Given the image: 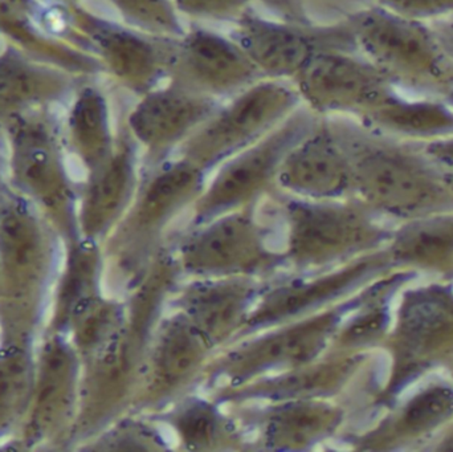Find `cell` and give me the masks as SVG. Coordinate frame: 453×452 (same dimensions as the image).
Returning <instances> with one entry per match:
<instances>
[{
  "label": "cell",
  "mask_w": 453,
  "mask_h": 452,
  "mask_svg": "<svg viewBox=\"0 0 453 452\" xmlns=\"http://www.w3.org/2000/svg\"><path fill=\"white\" fill-rule=\"evenodd\" d=\"M345 21L357 52L396 89L439 97L453 89V63L430 24L396 15L375 3L351 11Z\"/></svg>",
  "instance_id": "1"
},
{
  "label": "cell",
  "mask_w": 453,
  "mask_h": 452,
  "mask_svg": "<svg viewBox=\"0 0 453 452\" xmlns=\"http://www.w3.org/2000/svg\"><path fill=\"white\" fill-rule=\"evenodd\" d=\"M326 119L348 154L353 191L365 201L403 214L439 198L441 180L420 151L407 150L351 117Z\"/></svg>",
  "instance_id": "2"
},
{
  "label": "cell",
  "mask_w": 453,
  "mask_h": 452,
  "mask_svg": "<svg viewBox=\"0 0 453 452\" xmlns=\"http://www.w3.org/2000/svg\"><path fill=\"white\" fill-rule=\"evenodd\" d=\"M301 105L292 81L263 77L222 101L180 146V157L209 172L265 137Z\"/></svg>",
  "instance_id": "3"
},
{
  "label": "cell",
  "mask_w": 453,
  "mask_h": 452,
  "mask_svg": "<svg viewBox=\"0 0 453 452\" xmlns=\"http://www.w3.org/2000/svg\"><path fill=\"white\" fill-rule=\"evenodd\" d=\"M175 264L193 279H257L287 260L269 247L250 204L193 226L178 244Z\"/></svg>",
  "instance_id": "4"
},
{
  "label": "cell",
  "mask_w": 453,
  "mask_h": 452,
  "mask_svg": "<svg viewBox=\"0 0 453 452\" xmlns=\"http://www.w3.org/2000/svg\"><path fill=\"white\" fill-rule=\"evenodd\" d=\"M319 114L301 105L265 137L229 157L217 167L196 202L193 226L256 203L272 186L290 148L319 122Z\"/></svg>",
  "instance_id": "5"
},
{
  "label": "cell",
  "mask_w": 453,
  "mask_h": 452,
  "mask_svg": "<svg viewBox=\"0 0 453 452\" xmlns=\"http://www.w3.org/2000/svg\"><path fill=\"white\" fill-rule=\"evenodd\" d=\"M284 257L300 272L324 270L369 246L375 230L354 207L287 195Z\"/></svg>",
  "instance_id": "6"
},
{
  "label": "cell",
  "mask_w": 453,
  "mask_h": 452,
  "mask_svg": "<svg viewBox=\"0 0 453 452\" xmlns=\"http://www.w3.org/2000/svg\"><path fill=\"white\" fill-rule=\"evenodd\" d=\"M342 308L273 326L272 332L232 348L210 366L212 377L228 382V389L308 365L324 355L340 328Z\"/></svg>",
  "instance_id": "7"
},
{
  "label": "cell",
  "mask_w": 453,
  "mask_h": 452,
  "mask_svg": "<svg viewBox=\"0 0 453 452\" xmlns=\"http://www.w3.org/2000/svg\"><path fill=\"white\" fill-rule=\"evenodd\" d=\"M229 34L264 77L289 81L324 50H357L345 18L301 23L250 12L234 21Z\"/></svg>",
  "instance_id": "8"
},
{
  "label": "cell",
  "mask_w": 453,
  "mask_h": 452,
  "mask_svg": "<svg viewBox=\"0 0 453 452\" xmlns=\"http://www.w3.org/2000/svg\"><path fill=\"white\" fill-rule=\"evenodd\" d=\"M55 244L32 204L8 202L0 207V271L15 321L34 320L35 310L55 268Z\"/></svg>",
  "instance_id": "9"
},
{
  "label": "cell",
  "mask_w": 453,
  "mask_h": 452,
  "mask_svg": "<svg viewBox=\"0 0 453 452\" xmlns=\"http://www.w3.org/2000/svg\"><path fill=\"white\" fill-rule=\"evenodd\" d=\"M207 172L183 157L146 167L132 204L117 231V246L138 265L162 231L188 204L198 201Z\"/></svg>",
  "instance_id": "10"
},
{
  "label": "cell",
  "mask_w": 453,
  "mask_h": 452,
  "mask_svg": "<svg viewBox=\"0 0 453 452\" xmlns=\"http://www.w3.org/2000/svg\"><path fill=\"white\" fill-rule=\"evenodd\" d=\"M292 82L303 105L321 117L361 119L398 90L353 50L319 53Z\"/></svg>",
  "instance_id": "11"
},
{
  "label": "cell",
  "mask_w": 453,
  "mask_h": 452,
  "mask_svg": "<svg viewBox=\"0 0 453 452\" xmlns=\"http://www.w3.org/2000/svg\"><path fill=\"white\" fill-rule=\"evenodd\" d=\"M166 74L167 81L218 101L264 77L231 34L204 27L169 40Z\"/></svg>",
  "instance_id": "12"
},
{
  "label": "cell",
  "mask_w": 453,
  "mask_h": 452,
  "mask_svg": "<svg viewBox=\"0 0 453 452\" xmlns=\"http://www.w3.org/2000/svg\"><path fill=\"white\" fill-rule=\"evenodd\" d=\"M220 103L167 80L140 96L125 126L142 151L145 167L172 158Z\"/></svg>",
  "instance_id": "13"
},
{
  "label": "cell",
  "mask_w": 453,
  "mask_h": 452,
  "mask_svg": "<svg viewBox=\"0 0 453 452\" xmlns=\"http://www.w3.org/2000/svg\"><path fill=\"white\" fill-rule=\"evenodd\" d=\"M76 23L104 71L138 97L167 80L169 40L77 11Z\"/></svg>",
  "instance_id": "14"
},
{
  "label": "cell",
  "mask_w": 453,
  "mask_h": 452,
  "mask_svg": "<svg viewBox=\"0 0 453 452\" xmlns=\"http://www.w3.org/2000/svg\"><path fill=\"white\" fill-rule=\"evenodd\" d=\"M212 350L182 313L175 312L162 320L153 331L141 368L140 403H161L182 392L206 371L207 357Z\"/></svg>",
  "instance_id": "15"
},
{
  "label": "cell",
  "mask_w": 453,
  "mask_h": 452,
  "mask_svg": "<svg viewBox=\"0 0 453 452\" xmlns=\"http://www.w3.org/2000/svg\"><path fill=\"white\" fill-rule=\"evenodd\" d=\"M276 186L285 195L311 201H335L353 191L348 154L326 117L285 154Z\"/></svg>",
  "instance_id": "16"
},
{
  "label": "cell",
  "mask_w": 453,
  "mask_h": 452,
  "mask_svg": "<svg viewBox=\"0 0 453 452\" xmlns=\"http://www.w3.org/2000/svg\"><path fill=\"white\" fill-rule=\"evenodd\" d=\"M12 142L11 166L19 188L42 207L56 225L72 234L73 191L52 138L42 127L20 125Z\"/></svg>",
  "instance_id": "17"
},
{
  "label": "cell",
  "mask_w": 453,
  "mask_h": 452,
  "mask_svg": "<svg viewBox=\"0 0 453 452\" xmlns=\"http://www.w3.org/2000/svg\"><path fill=\"white\" fill-rule=\"evenodd\" d=\"M263 287L253 278L194 279L175 307L215 350L242 334Z\"/></svg>",
  "instance_id": "18"
},
{
  "label": "cell",
  "mask_w": 453,
  "mask_h": 452,
  "mask_svg": "<svg viewBox=\"0 0 453 452\" xmlns=\"http://www.w3.org/2000/svg\"><path fill=\"white\" fill-rule=\"evenodd\" d=\"M369 271L370 264L364 263L335 272L311 271L264 286L240 336L321 312L330 302L359 283Z\"/></svg>",
  "instance_id": "19"
},
{
  "label": "cell",
  "mask_w": 453,
  "mask_h": 452,
  "mask_svg": "<svg viewBox=\"0 0 453 452\" xmlns=\"http://www.w3.org/2000/svg\"><path fill=\"white\" fill-rule=\"evenodd\" d=\"M138 183V148L124 125L113 153L89 174L79 219L85 238L96 241L119 222L132 204Z\"/></svg>",
  "instance_id": "20"
},
{
  "label": "cell",
  "mask_w": 453,
  "mask_h": 452,
  "mask_svg": "<svg viewBox=\"0 0 453 452\" xmlns=\"http://www.w3.org/2000/svg\"><path fill=\"white\" fill-rule=\"evenodd\" d=\"M79 360L76 349L63 337L50 339L40 353L31 401L29 433L52 437L64 426L76 400Z\"/></svg>",
  "instance_id": "21"
},
{
  "label": "cell",
  "mask_w": 453,
  "mask_h": 452,
  "mask_svg": "<svg viewBox=\"0 0 453 452\" xmlns=\"http://www.w3.org/2000/svg\"><path fill=\"white\" fill-rule=\"evenodd\" d=\"M252 421L264 448L300 451L332 435L340 424V413L319 398H303L272 402L258 410Z\"/></svg>",
  "instance_id": "22"
},
{
  "label": "cell",
  "mask_w": 453,
  "mask_h": 452,
  "mask_svg": "<svg viewBox=\"0 0 453 452\" xmlns=\"http://www.w3.org/2000/svg\"><path fill=\"white\" fill-rule=\"evenodd\" d=\"M358 119L393 138L431 141L453 134L452 106L439 96L395 90Z\"/></svg>",
  "instance_id": "23"
},
{
  "label": "cell",
  "mask_w": 453,
  "mask_h": 452,
  "mask_svg": "<svg viewBox=\"0 0 453 452\" xmlns=\"http://www.w3.org/2000/svg\"><path fill=\"white\" fill-rule=\"evenodd\" d=\"M180 15L199 21H234L250 12L301 23H332L359 0H174Z\"/></svg>",
  "instance_id": "24"
},
{
  "label": "cell",
  "mask_w": 453,
  "mask_h": 452,
  "mask_svg": "<svg viewBox=\"0 0 453 452\" xmlns=\"http://www.w3.org/2000/svg\"><path fill=\"white\" fill-rule=\"evenodd\" d=\"M69 142L89 174L113 153L117 135L111 130V111L106 96L87 85L77 93L68 117Z\"/></svg>",
  "instance_id": "25"
},
{
  "label": "cell",
  "mask_w": 453,
  "mask_h": 452,
  "mask_svg": "<svg viewBox=\"0 0 453 452\" xmlns=\"http://www.w3.org/2000/svg\"><path fill=\"white\" fill-rule=\"evenodd\" d=\"M165 421L188 450H219L237 440L231 419L204 398H183L167 411Z\"/></svg>",
  "instance_id": "26"
},
{
  "label": "cell",
  "mask_w": 453,
  "mask_h": 452,
  "mask_svg": "<svg viewBox=\"0 0 453 452\" xmlns=\"http://www.w3.org/2000/svg\"><path fill=\"white\" fill-rule=\"evenodd\" d=\"M68 77L18 55L0 56V103L29 106L58 98L69 89Z\"/></svg>",
  "instance_id": "27"
},
{
  "label": "cell",
  "mask_w": 453,
  "mask_h": 452,
  "mask_svg": "<svg viewBox=\"0 0 453 452\" xmlns=\"http://www.w3.org/2000/svg\"><path fill=\"white\" fill-rule=\"evenodd\" d=\"M36 364L23 340H11L0 350V435L31 408Z\"/></svg>",
  "instance_id": "28"
},
{
  "label": "cell",
  "mask_w": 453,
  "mask_h": 452,
  "mask_svg": "<svg viewBox=\"0 0 453 452\" xmlns=\"http://www.w3.org/2000/svg\"><path fill=\"white\" fill-rule=\"evenodd\" d=\"M453 332V303L444 295L425 292L415 295L401 315V337L412 353H425L438 347Z\"/></svg>",
  "instance_id": "29"
},
{
  "label": "cell",
  "mask_w": 453,
  "mask_h": 452,
  "mask_svg": "<svg viewBox=\"0 0 453 452\" xmlns=\"http://www.w3.org/2000/svg\"><path fill=\"white\" fill-rule=\"evenodd\" d=\"M92 239L76 243L66 263L56 304V328L63 332L68 321L98 294L100 257Z\"/></svg>",
  "instance_id": "30"
},
{
  "label": "cell",
  "mask_w": 453,
  "mask_h": 452,
  "mask_svg": "<svg viewBox=\"0 0 453 452\" xmlns=\"http://www.w3.org/2000/svg\"><path fill=\"white\" fill-rule=\"evenodd\" d=\"M395 252L402 259L439 264L453 257V218L423 220L403 231Z\"/></svg>",
  "instance_id": "31"
},
{
  "label": "cell",
  "mask_w": 453,
  "mask_h": 452,
  "mask_svg": "<svg viewBox=\"0 0 453 452\" xmlns=\"http://www.w3.org/2000/svg\"><path fill=\"white\" fill-rule=\"evenodd\" d=\"M124 23L145 34L174 39L186 31L174 0H106Z\"/></svg>",
  "instance_id": "32"
},
{
  "label": "cell",
  "mask_w": 453,
  "mask_h": 452,
  "mask_svg": "<svg viewBox=\"0 0 453 452\" xmlns=\"http://www.w3.org/2000/svg\"><path fill=\"white\" fill-rule=\"evenodd\" d=\"M453 414L452 387H428L410 401L402 414V429L411 434L430 432Z\"/></svg>",
  "instance_id": "33"
},
{
  "label": "cell",
  "mask_w": 453,
  "mask_h": 452,
  "mask_svg": "<svg viewBox=\"0 0 453 452\" xmlns=\"http://www.w3.org/2000/svg\"><path fill=\"white\" fill-rule=\"evenodd\" d=\"M374 3L396 15L423 23L453 16V0H374Z\"/></svg>",
  "instance_id": "34"
},
{
  "label": "cell",
  "mask_w": 453,
  "mask_h": 452,
  "mask_svg": "<svg viewBox=\"0 0 453 452\" xmlns=\"http://www.w3.org/2000/svg\"><path fill=\"white\" fill-rule=\"evenodd\" d=\"M420 153L430 161V164L447 170L449 174H453V134L426 141L420 146Z\"/></svg>",
  "instance_id": "35"
},
{
  "label": "cell",
  "mask_w": 453,
  "mask_h": 452,
  "mask_svg": "<svg viewBox=\"0 0 453 452\" xmlns=\"http://www.w3.org/2000/svg\"><path fill=\"white\" fill-rule=\"evenodd\" d=\"M431 29L435 34L436 39L441 42L446 55L453 63V16L452 18L441 19V20L431 21Z\"/></svg>",
  "instance_id": "36"
},
{
  "label": "cell",
  "mask_w": 453,
  "mask_h": 452,
  "mask_svg": "<svg viewBox=\"0 0 453 452\" xmlns=\"http://www.w3.org/2000/svg\"><path fill=\"white\" fill-rule=\"evenodd\" d=\"M443 97H444V100H446L447 103H449V105H451L452 109H453V89L449 90V92L447 93V95H444Z\"/></svg>",
  "instance_id": "37"
},
{
  "label": "cell",
  "mask_w": 453,
  "mask_h": 452,
  "mask_svg": "<svg viewBox=\"0 0 453 452\" xmlns=\"http://www.w3.org/2000/svg\"><path fill=\"white\" fill-rule=\"evenodd\" d=\"M444 177H446L447 185L453 188V174H447Z\"/></svg>",
  "instance_id": "38"
},
{
  "label": "cell",
  "mask_w": 453,
  "mask_h": 452,
  "mask_svg": "<svg viewBox=\"0 0 453 452\" xmlns=\"http://www.w3.org/2000/svg\"><path fill=\"white\" fill-rule=\"evenodd\" d=\"M60 2H76V0H60Z\"/></svg>",
  "instance_id": "39"
},
{
  "label": "cell",
  "mask_w": 453,
  "mask_h": 452,
  "mask_svg": "<svg viewBox=\"0 0 453 452\" xmlns=\"http://www.w3.org/2000/svg\"><path fill=\"white\" fill-rule=\"evenodd\" d=\"M0 284H2V271H0Z\"/></svg>",
  "instance_id": "40"
}]
</instances>
